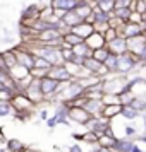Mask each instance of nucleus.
<instances>
[{
    "label": "nucleus",
    "instance_id": "1",
    "mask_svg": "<svg viewBox=\"0 0 146 152\" xmlns=\"http://www.w3.org/2000/svg\"><path fill=\"white\" fill-rule=\"evenodd\" d=\"M14 51H16V55H17V62H19V65L26 67L28 70L35 69V53H33L24 43H21L19 46H16Z\"/></svg>",
    "mask_w": 146,
    "mask_h": 152
},
{
    "label": "nucleus",
    "instance_id": "2",
    "mask_svg": "<svg viewBox=\"0 0 146 152\" xmlns=\"http://www.w3.org/2000/svg\"><path fill=\"white\" fill-rule=\"evenodd\" d=\"M40 86H42V92H43V96H45V99L48 101V99H52L59 92V89L62 87L64 84L60 80H57V79H52V77L47 75V77H43V79H40Z\"/></svg>",
    "mask_w": 146,
    "mask_h": 152
},
{
    "label": "nucleus",
    "instance_id": "3",
    "mask_svg": "<svg viewBox=\"0 0 146 152\" xmlns=\"http://www.w3.org/2000/svg\"><path fill=\"white\" fill-rule=\"evenodd\" d=\"M48 77L52 79H57V80H60L62 84H67L70 82L74 75L70 74V70L67 69V65L65 63H57V65H52L48 70Z\"/></svg>",
    "mask_w": 146,
    "mask_h": 152
},
{
    "label": "nucleus",
    "instance_id": "4",
    "mask_svg": "<svg viewBox=\"0 0 146 152\" xmlns=\"http://www.w3.org/2000/svg\"><path fill=\"white\" fill-rule=\"evenodd\" d=\"M24 94L33 101L35 104H40L42 101H47L45 96H43L42 92V86H40V79H33L31 82L26 86V89H24Z\"/></svg>",
    "mask_w": 146,
    "mask_h": 152
},
{
    "label": "nucleus",
    "instance_id": "5",
    "mask_svg": "<svg viewBox=\"0 0 146 152\" xmlns=\"http://www.w3.org/2000/svg\"><path fill=\"white\" fill-rule=\"evenodd\" d=\"M81 0H50V5L55 10V17H62L67 10H74Z\"/></svg>",
    "mask_w": 146,
    "mask_h": 152
},
{
    "label": "nucleus",
    "instance_id": "6",
    "mask_svg": "<svg viewBox=\"0 0 146 152\" xmlns=\"http://www.w3.org/2000/svg\"><path fill=\"white\" fill-rule=\"evenodd\" d=\"M91 118H93V115L88 113L84 106H70L69 108V120L76 121V123L88 125V121H90Z\"/></svg>",
    "mask_w": 146,
    "mask_h": 152
},
{
    "label": "nucleus",
    "instance_id": "7",
    "mask_svg": "<svg viewBox=\"0 0 146 152\" xmlns=\"http://www.w3.org/2000/svg\"><path fill=\"white\" fill-rule=\"evenodd\" d=\"M42 17V5L40 4H29L21 12V24H28Z\"/></svg>",
    "mask_w": 146,
    "mask_h": 152
},
{
    "label": "nucleus",
    "instance_id": "8",
    "mask_svg": "<svg viewBox=\"0 0 146 152\" xmlns=\"http://www.w3.org/2000/svg\"><path fill=\"white\" fill-rule=\"evenodd\" d=\"M10 103H12V106H14V110H33V106H35V103H33L24 92L14 94L12 99H10Z\"/></svg>",
    "mask_w": 146,
    "mask_h": 152
},
{
    "label": "nucleus",
    "instance_id": "9",
    "mask_svg": "<svg viewBox=\"0 0 146 152\" xmlns=\"http://www.w3.org/2000/svg\"><path fill=\"white\" fill-rule=\"evenodd\" d=\"M60 22H62L64 31H69V29H72L74 26L81 24V22H83V19L77 15L76 10H67V12H65L62 17H60Z\"/></svg>",
    "mask_w": 146,
    "mask_h": 152
},
{
    "label": "nucleus",
    "instance_id": "10",
    "mask_svg": "<svg viewBox=\"0 0 146 152\" xmlns=\"http://www.w3.org/2000/svg\"><path fill=\"white\" fill-rule=\"evenodd\" d=\"M107 46L110 50L112 53H117V55H122L125 51H129L127 50V38L125 36H117V38H113L112 41L107 43Z\"/></svg>",
    "mask_w": 146,
    "mask_h": 152
},
{
    "label": "nucleus",
    "instance_id": "11",
    "mask_svg": "<svg viewBox=\"0 0 146 152\" xmlns=\"http://www.w3.org/2000/svg\"><path fill=\"white\" fill-rule=\"evenodd\" d=\"M69 31H72V33H76L77 36H81V38H88V36H91L96 29H95V24L90 21H83L81 24H77V26H74L72 29H69Z\"/></svg>",
    "mask_w": 146,
    "mask_h": 152
},
{
    "label": "nucleus",
    "instance_id": "12",
    "mask_svg": "<svg viewBox=\"0 0 146 152\" xmlns=\"http://www.w3.org/2000/svg\"><path fill=\"white\" fill-rule=\"evenodd\" d=\"M136 65V60L132 58V55L129 51H125L122 55H119V72L127 74L129 70H132V67Z\"/></svg>",
    "mask_w": 146,
    "mask_h": 152
},
{
    "label": "nucleus",
    "instance_id": "13",
    "mask_svg": "<svg viewBox=\"0 0 146 152\" xmlns=\"http://www.w3.org/2000/svg\"><path fill=\"white\" fill-rule=\"evenodd\" d=\"M84 41L90 45L91 50H98V48H102V46H107V39H105V34L102 31H95V33L91 36H88Z\"/></svg>",
    "mask_w": 146,
    "mask_h": 152
},
{
    "label": "nucleus",
    "instance_id": "14",
    "mask_svg": "<svg viewBox=\"0 0 146 152\" xmlns=\"http://www.w3.org/2000/svg\"><path fill=\"white\" fill-rule=\"evenodd\" d=\"M83 106L93 116H96V115H100L103 111V103H102V99H96V97H86V101H84Z\"/></svg>",
    "mask_w": 146,
    "mask_h": 152
},
{
    "label": "nucleus",
    "instance_id": "15",
    "mask_svg": "<svg viewBox=\"0 0 146 152\" xmlns=\"http://www.w3.org/2000/svg\"><path fill=\"white\" fill-rule=\"evenodd\" d=\"M122 33H124L122 36H125V38L129 39V38H136V36H141V34H143V29H141V24H138V22L127 21L124 26H122Z\"/></svg>",
    "mask_w": 146,
    "mask_h": 152
},
{
    "label": "nucleus",
    "instance_id": "16",
    "mask_svg": "<svg viewBox=\"0 0 146 152\" xmlns=\"http://www.w3.org/2000/svg\"><path fill=\"white\" fill-rule=\"evenodd\" d=\"M9 72H10V77H12V79H14V80H16L17 84H21L22 80L26 79V77H29V75H31V74H29V70L26 69V67H22V65H19V63L16 65L14 69H10Z\"/></svg>",
    "mask_w": 146,
    "mask_h": 152
},
{
    "label": "nucleus",
    "instance_id": "17",
    "mask_svg": "<svg viewBox=\"0 0 146 152\" xmlns=\"http://www.w3.org/2000/svg\"><path fill=\"white\" fill-rule=\"evenodd\" d=\"M2 58H4V63H5V67H7V70L14 69L16 65H17V55H16L14 48L12 50H5V51H2Z\"/></svg>",
    "mask_w": 146,
    "mask_h": 152
},
{
    "label": "nucleus",
    "instance_id": "18",
    "mask_svg": "<svg viewBox=\"0 0 146 152\" xmlns=\"http://www.w3.org/2000/svg\"><path fill=\"white\" fill-rule=\"evenodd\" d=\"M62 39H64V45H67V46H76V45L84 41V38L77 36L76 33H72V31H65L64 36H62Z\"/></svg>",
    "mask_w": 146,
    "mask_h": 152
},
{
    "label": "nucleus",
    "instance_id": "19",
    "mask_svg": "<svg viewBox=\"0 0 146 152\" xmlns=\"http://www.w3.org/2000/svg\"><path fill=\"white\" fill-rule=\"evenodd\" d=\"M103 65L108 72H119V55L110 51V55L107 56V60L103 62Z\"/></svg>",
    "mask_w": 146,
    "mask_h": 152
},
{
    "label": "nucleus",
    "instance_id": "20",
    "mask_svg": "<svg viewBox=\"0 0 146 152\" xmlns=\"http://www.w3.org/2000/svg\"><path fill=\"white\" fill-rule=\"evenodd\" d=\"M132 147H134V144H132L131 140H115V144H113V147H112V151L115 152H132Z\"/></svg>",
    "mask_w": 146,
    "mask_h": 152
},
{
    "label": "nucleus",
    "instance_id": "21",
    "mask_svg": "<svg viewBox=\"0 0 146 152\" xmlns=\"http://www.w3.org/2000/svg\"><path fill=\"white\" fill-rule=\"evenodd\" d=\"M131 14H132V9L131 7H115L113 9V15L122 19V21H129L131 19Z\"/></svg>",
    "mask_w": 146,
    "mask_h": 152
},
{
    "label": "nucleus",
    "instance_id": "22",
    "mask_svg": "<svg viewBox=\"0 0 146 152\" xmlns=\"http://www.w3.org/2000/svg\"><path fill=\"white\" fill-rule=\"evenodd\" d=\"M14 115V106L10 101H0V118Z\"/></svg>",
    "mask_w": 146,
    "mask_h": 152
},
{
    "label": "nucleus",
    "instance_id": "23",
    "mask_svg": "<svg viewBox=\"0 0 146 152\" xmlns=\"http://www.w3.org/2000/svg\"><path fill=\"white\" fill-rule=\"evenodd\" d=\"M120 115H122L125 120H134V118H138L139 111L136 110V108H132L131 104H125V106H122V111H120Z\"/></svg>",
    "mask_w": 146,
    "mask_h": 152
},
{
    "label": "nucleus",
    "instance_id": "24",
    "mask_svg": "<svg viewBox=\"0 0 146 152\" xmlns=\"http://www.w3.org/2000/svg\"><path fill=\"white\" fill-rule=\"evenodd\" d=\"M7 147L12 152H22L26 149V145L22 144V140H19V138H7Z\"/></svg>",
    "mask_w": 146,
    "mask_h": 152
},
{
    "label": "nucleus",
    "instance_id": "25",
    "mask_svg": "<svg viewBox=\"0 0 146 152\" xmlns=\"http://www.w3.org/2000/svg\"><path fill=\"white\" fill-rule=\"evenodd\" d=\"M122 111V106L120 104H110V106H103V111H102V115L107 118L113 116V115H117V113H120Z\"/></svg>",
    "mask_w": 146,
    "mask_h": 152
},
{
    "label": "nucleus",
    "instance_id": "26",
    "mask_svg": "<svg viewBox=\"0 0 146 152\" xmlns=\"http://www.w3.org/2000/svg\"><path fill=\"white\" fill-rule=\"evenodd\" d=\"M108 55H110L108 46H102V48H98V50H93V56H95L96 60H100V62H105Z\"/></svg>",
    "mask_w": 146,
    "mask_h": 152
},
{
    "label": "nucleus",
    "instance_id": "27",
    "mask_svg": "<svg viewBox=\"0 0 146 152\" xmlns=\"http://www.w3.org/2000/svg\"><path fill=\"white\" fill-rule=\"evenodd\" d=\"M96 5L102 9V10L113 12V9H115V0H102V2H98Z\"/></svg>",
    "mask_w": 146,
    "mask_h": 152
},
{
    "label": "nucleus",
    "instance_id": "28",
    "mask_svg": "<svg viewBox=\"0 0 146 152\" xmlns=\"http://www.w3.org/2000/svg\"><path fill=\"white\" fill-rule=\"evenodd\" d=\"M35 67H38V69H50L52 63H50L47 58H43V56L35 55Z\"/></svg>",
    "mask_w": 146,
    "mask_h": 152
},
{
    "label": "nucleus",
    "instance_id": "29",
    "mask_svg": "<svg viewBox=\"0 0 146 152\" xmlns=\"http://www.w3.org/2000/svg\"><path fill=\"white\" fill-rule=\"evenodd\" d=\"M48 70L50 69H38V67H35V69L29 70V74L35 77V79H43V77L48 75Z\"/></svg>",
    "mask_w": 146,
    "mask_h": 152
},
{
    "label": "nucleus",
    "instance_id": "30",
    "mask_svg": "<svg viewBox=\"0 0 146 152\" xmlns=\"http://www.w3.org/2000/svg\"><path fill=\"white\" fill-rule=\"evenodd\" d=\"M12 77H10V72L9 70H0V82H10Z\"/></svg>",
    "mask_w": 146,
    "mask_h": 152
},
{
    "label": "nucleus",
    "instance_id": "31",
    "mask_svg": "<svg viewBox=\"0 0 146 152\" xmlns=\"http://www.w3.org/2000/svg\"><path fill=\"white\" fill-rule=\"evenodd\" d=\"M45 123H47V126H48V128H55L57 125V116L55 115H53V116H50V118H47V120H45Z\"/></svg>",
    "mask_w": 146,
    "mask_h": 152
},
{
    "label": "nucleus",
    "instance_id": "32",
    "mask_svg": "<svg viewBox=\"0 0 146 152\" xmlns=\"http://www.w3.org/2000/svg\"><path fill=\"white\" fill-rule=\"evenodd\" d=\"M132 0H115V7H131Z\"/></svg>",
    "mask_w": 146,
    "mask_h": 152
},
{
    "label": "nucleus",
    "instance_id": "33",
    "mask_svg": "<svg viewBox=\"0 0 146 152\" xmlns=\"http://www.w3.org/2000/svg\"><path fill=\"white\" fill-rule=\"evenodd\" d=\"M91 152H112V149H107V147H102V145H98V147H95Z\"/></svg>",
    "mask_w": 146,
    "mask_h": 152
},
{
    "label": "nucleus",
    "instance_id": "34",
    "mask_svg": "<svg viewBox=\"0 0 146 152\" xmlns=\"http://www.w3.org/2000/svg\"><path fill=\"white\" fill-rule=\"evenodd\" d=\"M69 152H83V149H81V145L74 144V145H70L69 147Z\"/></svg>",
    "mask_w": 146,
    "mask_h": 152
},
{
    "label": "nucleus",
    "instance_id": "35",
    "mask_svg": "<svg viewBox=\"0 0 146 152\" xmlns=\"http://www.w3.org/2000/svg\"><path fill=\"white\" fill-rule=\"evenodd\" d=\"M134 133H136L134 126H125V135H127V137H132Z\"/></svg>",
    "mask_w": 146,
    "mask_h": 152
},
{
    "label": "nucleus",
    "instance_id": "36",
    "mask_svg": "<svg viewBox=\"0 0 146 152\" xmlns=\"http://www.w3.org/2000/svg\"><path fill=\"white\" fill-rule=\"evenodd\" d=\"M0 70H7L5 63H4V58H2V51H0Z\"/></svg>",
    "mask_w": 146,
    "mask_h": 152
},
{
    "label": "nucleus",
    "instance_id": "37",
    "mask_svg": "<svg viewBox=\"0 0 146 152\" xmlns=\"http://www.w3.org/2000/svg\"><path fill=\"white\" fill-rule=\"evenodd\" d=\"M40 118H42V120H47V118H48V113H47L45 110H42L40 111Z\"/></svg>",
    "mask_w": 146,
    "mask_h": 152
},
{
    "label": "nucleus",
    "instance_id": "38",
    "mask_svg": "<svg viewBox=\"0 0 146 152\" xmlns=\"http://www.w3.org/2000/svg\"><path fill=\"white\" fill-rule=\"evenodd\" d=\"M22 152H40V151H36V149H33V147H26Z\"/></svg>",
    "mask_w": 146,
    "mask_h": 152
},
{
    "label": "nucleus",
    "instance_id": "39",
    "mask_svg": "<svg viewBox=\"0 0 146 152\" xmlns=\"http://www.w3.org/2000/svg\"><path fill=\"white\" fill-rule=\"evenodd\" d=\"M132 152H143V151H141V147H138V145H134V147H132Z\"/></svg>",
    "mask_w": 146,
    "mask_h": 152
},
{
    "label": "nucleus",
    "instance_id": "40",
    "mask_svg": "<svg viewBox=\"0 0 146 152\" xmlns=\"http://www.w3.org/2000/svg\"><path fill=\"white\" fill-rule=\"evenodd\" d=\"M0 152H12L9 147H0Z\"/></svg>",
    "mask_w": 146,
    "mask_h": 152
},
{
    "label": "nucleus",
    "instance_id": "41",
    "mask_svg": "<svg viewBox=\"0 0 146 152\" xmlns=\"http://www.w3.org/2000/svg\"><path fill=\"white\" fill-rule=\"evenodd\" d=\"M91 2H93V4H95V5H96L98 2H102V0H91Z\"/></svg>",
    "mask_w": 146,
    "mask_h": 152
},
{
    "label": "nucleus",
    "instance_id": "42",
    "mask_svg": "<svg viewBox=\"0 0 146 152\" xmlns=\"http://www.w3.org/2000/svg\"><path fill=\"white\" fill-rule=\"evenodd\" d=\"M143 121H145V132H146V115H145V120Z\"/></svg>",
    "mask_w": 146,
    "mask_h": 152
},
{
    "label": "nucleus",
    "instance_id": "43",
    "mask_svg": "<svg viewBox=\"0 0 146 152\" xmlns=\"http://www.w3.org/2000/svg\"><path fill=\"white\" fill-rule=\"evenodd\" d=\"M145 106H146V101H145Z\"/></svg>",
    "mask_w": 146,
    "mask_h": 152
},
{
    "label": "nucleus",
    "instance_id": "44",
    "mask_svg": "<svg viewBox=\"0 0 146 152\" xmlns=\"http://www.w3.org/2000/svg\"><path fill=\"white\" fill-rule=\"evenodd\" d=\"M145 111H146V110H145Z\"/></svg>",
    "mask_w": 146,
    "mask_h": 152
}]
</instances>
